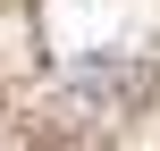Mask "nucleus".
Wrapping results in <instances>:
<instances>
[{
    "label": "nucleus",
    "mask_w": 160,
    "mask_h": 151,
    "mask_svg": "<svg viewBox=\"0 0 160 151\" xmlns=\"http://www.w3.org/2000/svg\"><path fill=\"white\" fill-rule=\"evenodd\" d=\"M135 84H143V76H135L127 59H84V67L68 76V92H76V101H127Z\"/></svg>",
    "instance_id": "1"
}]
</instances>
